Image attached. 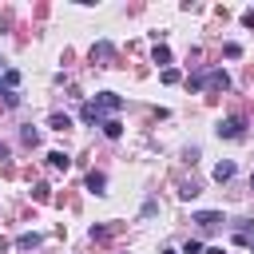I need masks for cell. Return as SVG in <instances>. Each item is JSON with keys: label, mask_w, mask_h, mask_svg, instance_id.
I'll list each match as a JSON object with an SVG mask.
<instances>
[{"label": "cell", "mask_w": 254, "mask_h": 254, "mask_svg": "<svg viewBox=\"0 0 254 254\" xmlns=\"http://www.w3.org/2000/svg\"><path fill=\"white\" fill-rule=\"evenodd\" d=\"M230 179H234V163H230V159H222V163L214 167V183H230Z\"/></svg>", "instance_id": "6"}, {"label": "cell", "mask_w": 254, "mask_h": 254, "mask_svg": "<svg viewBox=\"0 0 254 254\" xmlns=\"http://www.w3.org/2000/svg\"><path fill=\"white\" fill-rule=\"evenodd\" d=\"M234 242L246 246V250H254V226H234Z\"/></svg>", "instance_id": "5"}, {"label": "cell", "mask_w": 254, "mask_h": 254, "mask_svg": "<svg viewBox=\"0 0 254 254\" xmlns=\"http://www.w3.org/2000/svg\"><path fill=\"white\" fill-rule=\"evenodd\" d=\"M242 24H246V28H254V8H246V12H242Z\"/></svg>", "instance_id": "19"}, {"label": "cell", "mask_w": 254, "mask_h": 254, "mask_svg": "<svg viewBox=\"0 0 254 254\" xmlns=\"http://www.w3.org/2000/svg\"><path fill=\"white\" fill-rule=\"evenodd\" d=\"M48 127H52V131H67V127H71V115H60V111H56V115L48 119Z\"/></svg>", "instance_id": "10"}, {"label": "cell", "mask_w": 254, "mask_h": 254, "mask_svg": "<svg viewBox=\"0 0 254 254\" xmlns=\"http://www.w3.org/2000/svg\"><path fill=\"white\" fill-rule=\"evenodd\" d=\"M202 254H222V246H206V250H202Z\"/></svg>", "instance_id": "20"}, {"label": "cell", "mask_w": 254, "mask_h": 254, "mask_svg": "<svg viewBox=\"0 0 254 254\" xmlns=\"http://www.w3.org/2000/svg\"><path fill=\"white\" fill-rule=\"evenodd\" d=\"M163 83H179V71L175 67H163Z\"/></svg>", "instance_id": "18"}, {"label": "cell", "mask_w": 254, "mask_h": 254, "mask_svg": "<svg viewBox=\"0 0 254 254\" xmlns=\"http://www.w3.org/2000/svg\"><path fill=\"white\" fill-rule=\"evenodd\" d=\"M190 87H218V91H226L230 87V75L226 71H198L190 79Z\"/></svg>", "instance_id": "1"}, {"label": "cell", "mask_w": 254, "mask_h": 254, "mask_svg": "<svg viewBox=\"0 0 254 254\" xmlns=\"http://www.w3.org/2000/svg\"><path fill=\"white\" fill-rule=\"evenodd\" d=\"M16 246H20V250H36V246H40V234H20Z\"/></svg>", "instance_id": "12"}, {"label": "cell", "mask_w": 254, "mask_h": 254, "mask_svg": "<svg viewBox=\"0 0 254 254\" xmlns=\"http://www.w3.org/2000/svg\"><path fill=\"white\" fill-rule=\"evenodd\" d=\"M250 187H254V175H250Z\"/></svg>", "instance_id": "23"}, {"label": "cell", "mask_w": 254, "mask_h": 254, "mask_svg": "<svg viewBox=\"0 0 254 254\" xmlns=\"http://www.w3.org/2000/svg\"><path fill=\"white\" fill-rule=\"evenodd\" d=\"M163 254H179V250H163Z\"/></svg>", "instance_id": "22"}, {"label": "cell", "mask_w": 254, "mask_h": 254, "mask_svg": "<svg viewBox=\"0 0 254 254\" xmlns=\"http://www.w3.org/2000/svg\"><path fill=\"white\" fill-rule=\"evenodd\" d=\"M103 187H107V175H103V171H91V175H87V190L103 194Z\"/></svg>", "instance_id": "8"}, {"label": "cell", "mask_w": 254, "mask_h": 254, "mask_svg": "<svg viewBox=\"0 0 254 254\" xmlns=\"http://www.w3.org/2000/svg\"><path fill=\"white\" fill-rule=\"evenodd\" d=\"M222 52H226V60H238V56H242V44H226Z\"/></svg>", "instance_id": "16"}, {"label": "cell", "mask_w": 254, "mask_h": 254, "mask_svg": "<svg viewBox=\"0 0 254 254\" xmlns=\"http://www.w3.org/2000/svg\"><path fill=\"white\" fill-rule=\"evenodd\" d=\"M91 56H95V60H107V56H111V44H95Z\"/></svg>", "instance_id": "14"}, {"label": "cell", "mask_w": 254, "mask_h": 254, "mask_svg": "<svg viewBox=\"0 0 254 254\" xmlns=\"http://www.w3.org/2000/svg\"><path fill=\"white\" fill-rule=\"evenodd\" d=\"M155 64H171V52H167V44H155V56H151Z\"/></svg>", "instance_id": "13"}, {"label": "cell", "mask_w": 254, "mask_h": 254, "mask_svg": "<svg viewBox=\"0 0 254 254\" xmlns=\"http://www.w3.org/2000/svg\"><path fill=\"white\" fill-rule=\"evenodd\" d=\"M16 83H20V71H12V67H8V71H4V87H12V91H16Z\"/></svg>", "instance_id": "15"}, {"label": "cell", "mask_w": 254, "mask_h": 254, "mask_svg": "<svg viewBox=\"0 0 254 254\" xmlns=\"http://www.w3.org/2000/svg\"><path fill=\"white\" fill-rule=\"evenodd\" d=\"M218 139H242V131H246V119L242 115H226V119H218Z\"/></svg>", "instance_id": "2"}, {"label": "cell", "mask_w": 254, "mask_h": 254, "mask_svg": "<svg viewBox=\"0 0 254 254\" xmlns=\"http://www.w3.org/2000/svg\"><path fill=\"white\" fill-rule=\"evenodd\" d=\"M48 163H52L56 171H67V167H71V155H67V151H52V155H48Z\"/></svg>", "instance_id": "7"}, {"label": "cell", "mask_w": 254, "mask_h": 254, "mask_svg": "<svg viewBox=\"0 0 254 254\" xmlns=\"http://www.w3.org/2000/svg\"><path fill=\"white\" fill-rule=\"evenodd\" d=\"M79 115H83L87 123H99V127H103V111H99L95 103H83V111H79Z\"/></svg>", "instance_id": "9"}, {"label": "cell", "mask_w": 254, "mask_h": 254, "mask_svg": "<svg viewBox=\"0 0 254 254\" xmlns=\"http://www.w3.org/2000/svg\"><path fill=\"white\" fill-rule=\"evenodd\" d=\"M0 159H8V147H4V143H0Z\"/></svg>", "instance_id": "21"}, {"label": "cell", "mask_w": 254, "mask_h": 254, "mask_svg": "<svg viewBox=\"0 0 254 254\" xmlns=\"http://www.w3.org/2000/svg\"><path fill=\"white\" fill-rule=\"evenodd\" d=\"M91 103H95L99 111H119V107H123V99H119L115 91H99V95H95Z\"/></svg>", "instance_id": "3"}, {"label": "cell", "mask_w": 254, "mask_h": 254, "mask_svg": "<svg viewBox=\"0 0 254 254\" xmlns=\"http://www.w3.org/2000/svg\"><path fill=\"white\" fill-rule=\"evenodd\" d=\"M24 143H32V147H36V143H40V131H36V127H24Z\"/></svg>", "instance_id": "17"}, {"label": "cell", "mask_w": 254, "mask_h": 254, "mask_svg": "<svg viewBox=\"0 0 254 254\" xmlns=\"http://www.w3.org/2000/svg\"><path fill=\"white\" fill-rule=\"evenodd\" d=\"M103 135H107V139H119V135H123V123H119V119H103Z\"/></svg>", "instance_id": "11"}, {"label": "cell", "mask_w": 254, "mask_h": 254, "mask_svg": "<svg viewBox=\"0 0 254 254\" xmlns=\"http://www.w3.org/2000/svg\"><path fill=\"white\" fill-rule=\"evenodd\" d=\"M194 222H198V226H202V230H214V226H222V222H226V218H222V214H218V210H198V214H194Z\"/></svg>", "instance_id": "4"}]
</instances>
